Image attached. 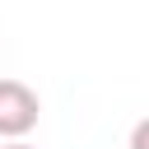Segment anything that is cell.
Returning a JSON list of instances; mask_svg holds the SVG:
<instances>
[{
    "instance_id": "cell-1",
    "label": "cell",
    "mask_w": 149,
    "mask_h": 149,
    "mask_svg": "<svg viewBox=\"0 0 149 149\" xmlns=\"http://www.w3.org/2000/svg\"><path fill=\"white\" fill-rule=\"evenodd\" d=\"M37 116L42 98L23 79H0V140H23L28 130H37Z\"/></svg>"
},
{
    "instance_id": "cell-2",
    "label": "cell",
    "mask_w": 149,
    "mask_h": 149,
    "mask_svg": "<svg viewBox=\"0 0 149 149\" xmlns=\"http://www.w3.org/2000/svg\"><path fill=\"white\" fill-rule=\"evenodd\" d=\"M0 149H33V144H28V140H5Z\"/></svg>"
}]
</instances>
